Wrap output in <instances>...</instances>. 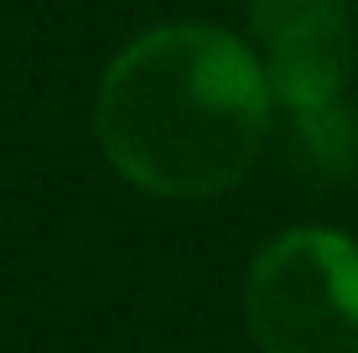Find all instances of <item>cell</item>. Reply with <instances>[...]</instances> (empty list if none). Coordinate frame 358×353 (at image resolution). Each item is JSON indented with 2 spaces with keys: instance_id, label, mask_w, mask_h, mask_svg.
<instances>
[{
  "instance_id": "1",
  "label": "cell",
  "mask_w": 358,
  "mask_h": 353,
  "mask_svg": "<svg viewBox=\"0 0 358 353\" xmlns=\"http://www.w3.org/2000/svg\"><path fill=\"white\" fill-rule=\"evenodd\" d=\"M270 89L224 27L171 21L135 36L99 78L94 136L104 161L151 198L229 192L265 151Z\"/></svg>"
},
{
  "instance_id": "3",
  "label": "cell",
  "mask_w": 358,
  "mask_h": 353,
  "mask_svg": "<svg viewBox=\"0 0 358 353\" xmlns=\"http://www.w3.org/2000/svg\"><path fill=\"white\" fill-rule=\"evenodd\" d=\"M250 31L270 104L296 120L343 104L353 78V21L343 0H250Z\"/></svg>"
},
{
  "instance_id": "2",
  "label": "cell",
  "mask_w": 358,
  "mask_h": 353,
  "mask_svg": "<svg viewBox=\"0 0 358 353\" xmlns=\"http://www.w3.org/2000/svg\"><path fill=\"white\" fill-rule=\"evenodd\" d=\"M244 322L260 353H358V245L286 229L250 260Z\"/></svg>"
}]
</instances>
